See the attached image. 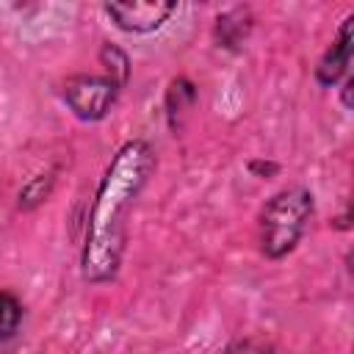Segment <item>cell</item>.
<instances>
[{
    "instance_id": "6da1fadb",
    "label": "cell",
    "mask_w": 354,
    "mask_h": 354,
    "mask_svg": "<svg viewBox=\"0 0 354 354\" xmlns=\"http://www.w3.org/2000/svg\"><path fill=\"white\" fill-rule=\"evenodd\" d=\"M152 171L155 152L144 138L124 141L111 158L86 218L80 274L88 285H102L116 277L124 254L127 210L133 207Z\"/></svg>"
},
{
    "instance_id": "7a4b0ae2",
    "label": "cell",
    "mask_w": 354,
    "mask_h": 354,
    "mask_svg": "<svg viewBox=\"0 0 354 354\" xmlns=\"http://www.w3.org/2000/svg\"><path fill=\"white\" fill-rule=\"evenodd\" d=\"M313 216V194L304 185L277 191L260 210V252L268 260H282L301 241Z\"/></svg>"
},
{
    "instance_id": "3957f363",
    "label": "cell",
    "mask_w": 354,
    "mask_h": 354,
    "mask_svg": "<svg viewBox=\"0 0 354 354\" xmlns=\"http://www.w3.org/2000/svg\"><path fill=\"white\" fill-rule=\"evenodd\" d=\"M119 97V86L108 75H72L64 83V102L80 122H100Z\"/></svg>"
},
{
    "instance_id": "277c9868",
    "label": "cell",
    "mask_w": 354,
    "mask_h": 354,
    "mask_svg": "<svg viewBox=\"0 0 354 354\" xmlns=\"http://www.w3.org/2000/svg\"><path fill=\"white\" fill-rule=\"evenodd\" d=\"M102 11L124 33H152L177 14V3L163 0H133V3H105Z\"/></svg>"
},
{
    "instance_id": "5b68a950",
    "label": "cell",
    "mask_w": 354,
    "mask_h": 354,
    "mask_svg": "<svg viewBox=\"0 0 354 354\" xmlns=\"http://www.w3.org/2000/svg\"><path fill=\"white\" fill-rule=\"evenodd\" d=\"M351 22L354 17L348 14L337 30V39L332 41V47L324 53V58L318 61L315 66V80L321 86H335L340 77L348 75V66H351Z\"/></svg>"
},
{
    "instance_id": "8992f818",
    "label": "cell",
    "mask_w": 354,
    "mask_h": 354,
    "mask_svg": "<svg viewBox=\"0 0 354 354\" xmlns=\"http://www.w3.org/2000/svg\"><path fill=\"white\" fill-rule=\"evenodd\" d=\"M249 28H252L249 14H246V11H241V8H235V11L221 14V17L216 19V30H213V33H216L218 47L235 50V47L249 36Z\"/></svg>"
},
{
    "instance_id": "52a82bcc",
    "label": "cell",
    "mask_w": 354,
    "mask_h": 354,
    "mask_svg": "<svg viewBox=\"0 0 354 354\" xmlns=\"http://www.w3.org/2000/svg\"><path fill=\"white\" fill-rule=\"evenodd\" d=\"M53 185H55V171H41V174H33V177H30V180L22 185V191H19V196H17L19 210H33L36 205H41V202L50 196Z\"/></svg>"
},
{
    "instance_id": "ba28073f",
    "label": "cell",
    "mask_w": 354,
    "mask_h": 354,
    "mask_svg": "<svg viewBox=\"0 0 354 354\" xmlns=\"http://www.w3.org/2000/svg\"><path fill=\"white\" fill-rule=\"evenodd\" d=\"M100 64L105 66L108 77H111L119 88L127 83V77H130V58H127L124 50H119L116 44H102V47H100Z\"/></svg>"
},
{
    "instance_id": "9c48e42d",
    "label": "cell",
    "mask_w": 354,
    "mask_h": 354,
    "mask_svg": "<svg viewBox=\"0 0 354 354\" xmlns=\"http://www.w3.org/2000/svg\"><path fill=\"white\" fill-rule=\"evenodd\" d=\"M19 324H22V301L14 293L0 290V343L11 340Z\"/></svg>"
},
{
    "instance_id": "30bf717a",
    "label": "cell",
    "mask_w": 354,
    "mask_h": 354,
    "mask_svg": "<svg viewBox=\"0 0 354 354\" xmlns=\"http://www.w3.org/2000/svg\"><path fill=\"white\" fill-rule=\"evenodd\" d=\"M194 97H196V91H194V86H191L185 77L171 80V86H169V91H166V108H169V116H174V113L183 111L185 105H191Z\"/></svg>"
},
{
    "instance_id": "8fae6325",
    "label": "cell",
    "mask_w": 354,
    "mask_h": 354,
    "mask_svg": "<svg viewBox=\"0 0 354 354\" xmlns=\"http://www.w3.org/2000/svg\"><path fill=\"white\" fill-rule=\"evenodd\" d=\"M221 354H271V343L260 337H243V340L230 343Z\"/></svg>"
},
{
    "instance_id": "7c38bea8",
    "label": "cell",
    "mask_w": 354,
    "mask_h": 354,
    "mask_svg": "<svg viewBox=\"0 0 354 354\" xmlns=\"http://www.w3.org/2000/svg\"><path fill=\"white\" fill-rule=\"evenodd\" d=\"M246 169H249V174H254L260 180H268V177H274L279 171V163H274V160H249Z\"/></svg>"
},
{
    "instance_id": "4fadbf2b",
    "label": "cell",
    "mask_w": 354,
    "mask_h": 354,
    "mask_svg": "<svg viewBox=\"0 0 354 354\" xmlns=\"http://www.w3.org/2000/svg\"><path fill=\"white\" fill-rule=\"evenodd\" d=\"M351 88H354V77L346 75V80H343V105L346 108H351Z\"/></svg>"
}]
</instances>
